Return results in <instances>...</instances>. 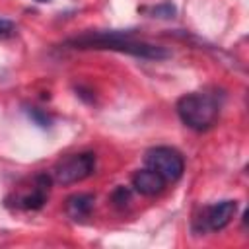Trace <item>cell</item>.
Returning <instances> with one entry per match:
<instances>
[{
	"instance_id": "7",
	"label": "cell",
	"mask_w": 249,
	"mask_h": 249,
	"mask_svg": "<svg viewBox=\"0 0 249 249\" xmlns=\"http://www.w3.org/2000/svg\"><path fill=\"white\" fill-rule=\"evenodd\" d=\"M167 181L156 173L154 169L150 167H144V169H138L134 175H132V187L136 193L144 195V196H158L160 193H163Z\"/></svg>"
},
{
	"instance_id": "1",
	"label": "cell",
	"mask_w": 249,
	"mask_h": 249,
	"mask_svg": "<svg viewBox=\"0 0 249 249\" xmlns=\"http://www.w3.org/2000/svg\"><path fill=\"white\" fill-rule=\"evenodd\" d=\"M74 49H105V51H117L126 53L138 58L146 60H161L167 58L169 53L152 43H144L132 37L130 31H88L68 41Z\"/></svg>"
},
{
	"instance_id": "12",
	"label": "cell",
	"mask_w": 249,
	"mask_h": 249,
	"mask_svg": "<svg viewBox=\"0 0 249 249\" xmlns=\"http://www.w3.org/2000/svg\"><path fill=\"white\" fill-rule=\"evenodd\" d=\"M35 2H49V0H35Z\"/></svg>"
},
{
	"instance_id": "9",
	"label": "cell",
	"mask_w": 249,
	"mask_h": 249,
	"mask_svg": "<svg viewBox=\"0 0 249 249\" xmlns=\"http://www.w3.org/2000/svg\"><path fill=\"white\" fill-rule=\"evenodd\" d=\"M152 14H154V16L158 14V18H173L175 8H173V4L163 2V4H160V6H154V8H152Z\"/></svg>"
},
{
	"instance_id": "8",
	"label": "cell",
	"mask_w": 249,
	"mask_h": 249,
	"mask_svg": "<svg viewBox=\"0 0 249 249\" xmlns=\"http://www.w3.org/2000/svg\"><path fill=\"white\" fill-rule=\"evenodd\" d=\"M93 202H95V196L89 195V193H78V195H72L68 200H66V214L72 218V220H84L89 216L91 208H93Z\"/></svg>"
},
{
	"instance_id": "11",
	"label": "cell",
	"mask_w": 249,
	"mask_h": 249,
	"mask_svg": "<svg viewBox=\"0 0 249 249\" xmlns=\"http://www.w3.org/2000/svg\"><path fill=\"white\" fill-rule=\"evenodd\" d=\"M128 196H130V193H128V189H124V187H119V189L113 193V200H115V204H119V206L126 204V202H128Z\"/></svg>"
},
{
	"instance_id": "4",
	"label": "cell",
	"mask_w": 249,
	"mask_h": 249,
	"mask_svg": "<svg viewBox=\"0 0 249 249\" xmlns=\"http://www.w3.org/2000/svg\"><path fill=\"white\" fill-rule=\"evenodd\" d=\"M144 163H146V167L160 173L167 183H175L177 179H181V175L185 171L183 156L175 148H169V146L150 148L144 156Z\"/></svg>"
},
{
	"instance_id": "5",
	"label": "cell",
	"mask_w": 249,
	"mask_h": 249,
	"mask_svg": "<svg viewBox=\"0 0 249 249\" xmlns=\"http://www.w3.org/2000/svg\"><path fill=\"white\" fill-rule=\"evenodd\" d=\"M235 212H237L235 200H220L212 206L202 208L200 218H196V222L200 224L202 231H220L233 220Z\"/></svg>"
},
{
	"instance_id": "6",
	"label": "cell",
	"mask_w": 249,
	"mask_h": 249,
	"mask_svg": "<svg viewBox=\"0 0 249 249\" xmlns=\"http://www.w3.org/2000/svg\"><path fill=\"white\" fill-rule=\"evenodd\" d=\"M51 181H53V177L47 175V173L35 175L31 187L18 196L16 206L23 208V210H39L47 202V196H49V191H51Z\"/></svg>"
},
{
	"instance_id": "2",
	"label": "cell",
	"mask_w": 249,
	"mask_h": 249,
	"mask_svg": "<svg viewBox=\"0 0 249 249\" xmlns=\"http://www.w3.org/2000/svg\"><path fill=\"white\" fill-rule=\"evenodd\" d=\"M175 109H177L181 123L196 132L208 130L220 115L218 99L214 95L202 93V91H193V93L181 95Z\"/></svg>"
},
{
	"instance_id": "3",
	"label": "cell",
	"mask_w": 249,
	"mask_h": 249,
	"mask_svg": "<svg viewBox=\"0 0 249 249\" xmlns=\"http://www.w3.org/2000/svg\"><path fill=\"white\" fill-rule=\"evenodd\" d=\"M95 173V154L80 152L60 158L53 167V181L58 185H74Z\"/></svg>"
},
{
	"instance_id": "10",
	"label": "cell",
	"mask_w": 249,
	"mask_h": 249,
	"mask_svg": "<svg viewBox=\"0 0 249 249\" xmlns=\"http://www.w3.org/2000/svg\"><path fill=\"white\" fill-rule=\"evenodd\" d=\"M14 33H16V23H14V21H10V19L0 18V39L12 37Z\"/></svg>"
}]
</instances>
